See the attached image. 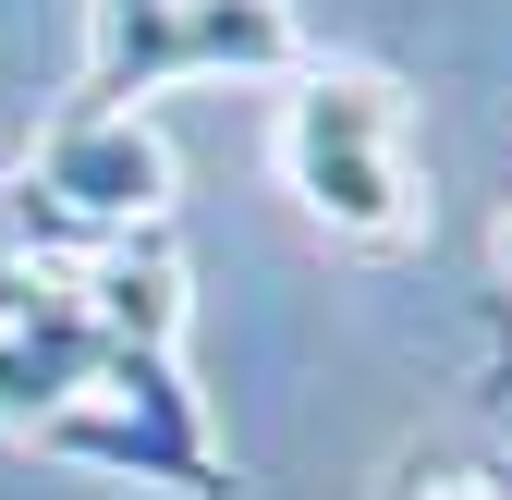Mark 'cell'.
I'll use <instances>...</instances> for the list:
<instances>
[{
    "mask_svg": "<svg viewBox=\"0 0 512 500\" xmlns=\"http://www.w3.org/2000/svg\"><path fill=\"white\" fill-rule=\"evenodd\" d=\"M500 281H512V208H500Z\"/></svg>",
    "mask_w": 512,
    "mask_h": 500,
    "instance_id": "5b68a950",
    "label": "cell"
},
{
    "mask_svg": "<svg viewBox=\"0 0 512 500\" xmlns=\"http://www.w3.org/2000/svg\"><path fill=\"white\" fill-rule=\"evenodd\" d=\"M196 74H305L293 0H98V61L74 110L135 122L159 86H196Z\"/></svg>",
    "mask_w": 512,
    "mask_h": 500,
    "instance_id": "7a4b0ae2",
    "label": "cell"
},
{
    "mask_svg": "<svg viewBox=\"0 0 512 500\" xmlns=\"http://www.w3.org/2000/svg\"><path fill=\"white\" fill-rule=\"evenodd\" d=\"M391 500H512V464L500 476H452V464H439V476H403Z\"/></svg>",
    "mask_w": 512,
    "mask_h": 500,
    "instance_id": "277c9868",
    "label": "cell"
},
{
    "mask_svg": "<svg viewBox=\"0 0 512 500\" xmlns=\"http://www.w3.org/2000/svg\"><path fill=\"white\" fill-rule=\"evenodd\" d=\"M281 196L354 244V257H403L427 232V171H415V110L391 74L366 61H305L293 98H281Z\"/></svg>",
    "mask_w": 512,
    "mask_h": 500,
    "instance_id": "6da1fadb",
    "label": "cell"
},
{
    "mask_svg": "<svg viewBox=\"0 0 512 500\" xmlns=\"http://www.w3.org/2000/svg\"><path fill=\"white\" fill-rule=\"evenodd\" d=\"M37 452L98 464V476H135V488H183V500H232V464H220L208 415H196L183 354H147V342H110V366L37 427Z\"/></svg>",
    "mask_w": 512,
    "mask_h": 500,
    "instance_id": "3957f363",
    "label": "cell"
}]
</instances>
